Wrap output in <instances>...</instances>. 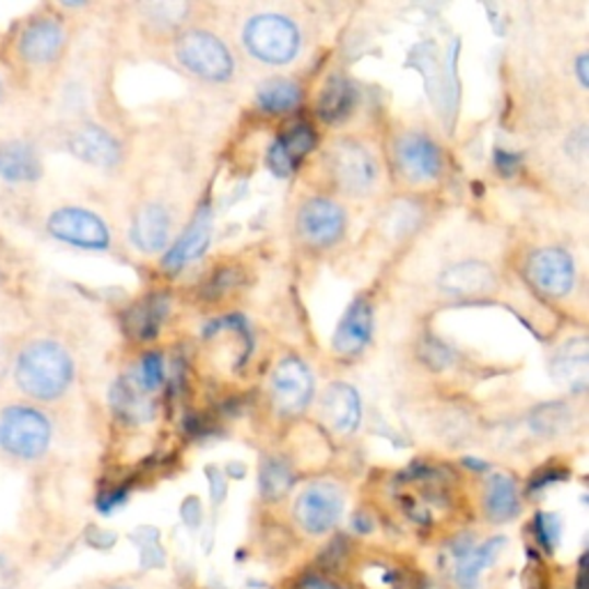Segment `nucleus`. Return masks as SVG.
Instances as JSON below:
<instances>
[{
    "label": "nucleus",
    "instance_id": "1",
    "mask_svg": "<svg viewBox=\"0 0 589 589\" xmlns=\"http://www.w3.org/2000/svg\"><path fill=\"white\" fill-rule=\"evenodd\" d=\"M72 376V357L54 341H35L26 345L16 362L19 387L39 401L58 399L70 387Z\"/></svg>",
    "mask_w": 589,
    "mask_h": 589
},
{
    "label": "nucleus",
    "instance_id": "2",
    "mask_svg": "<svg viewBox=\"0 0 589 589\" xmlns=\"http://www.w3.org/2000/svg\"><path fill=\"white\" fill-rule=\"evenodd\" d=\"M51 440L49 420L35 408L12 405L0 414V447L8 453L33 461L47 451Z\"/></svg>",
    "mask_w": 589,
    "mask_h": 589
},
{
    "label": "nucleus",
    "instance_id": "3",
    "mask_svg": "<svg viewBox=\"0 0 589 589\" xmlns=\"http://www.w3.org/2000/svg\"><path fill=\"white\" fill-rule=\"evenodd\" d=\"M247 49L268 64H286L299 51V31L288 16L258 14L245 28Z\"/></svg>",
    "mask_w": 589,
    "mask_h": 589
},
{
    "label": "nucleus",
    "instance_id": "4",
    "mask_svg": "<svg viewBox=\"0 0 589 589\" xmlns=\"http://www.w3.org/2000/svg\"><path fill=\"white\" fill-rule=\"evenodd\" d=\"M178 58L187 70L208 81H226L233 74V56L220 37L189 31L178 39Z\"/></svg>",
    "mask_w": 589,
    "mask_h": 589
},
{
    "label": "nucleus",
    "instance_id": "5",
    "mask_svg": "<svg viewBox=\"0 0 589 589\" xmlns=\"http://www.w3.org/2000/svg\"><path fill=\"white\" fill-rule=\"evenodd\" d=\"M332 176L347 193H368L378 182V162L355 141H339L330 152Z\"/></svg>",
    "mask_w": 589,
    "mask_h": 589
},
{
    "label": "nucleus",
    "instance_id": "6",
    "mask_svg": "<svg viewBox=\"0 0 589 589\" xmlns=\"http://www.w3.org/2000/svg\"><path fill=\"white\" fill-rule=\"evenodd\" d=\"M272 401L281 414H299L307 410L314 397V376L309 366L297 357L279 362L272 380Z\"/></svg>",
    "mask_w": 589,
    "mask_h": 589
},
{
    "label": "nucleus",
    "instance_id": "7",
    "mask_svg": "<svg viewBox=\"0 0 589 589\" xmlns=\"http://www.w3.org/2000/svg\"><path fill=\"white\" fill-rule=\"evenodd\" d=\"M397 166L408 182L426 185L440 178L443 152L428 137L408 132L397 141Z\"/></svg>",
    "mask_w": 589,
    "mask_h": 589
},
{
    "label": "nucleus",
    "instance_id": "8",
    "mask_svg": "<svg viewBox=\"0 0 589 589\" xmlns=\"http://www.w3.org/2000/svg\"><path fill=\"white\" fill-rule=\"evenodd\" d=\"M49 233L60 239L83 249H106L108 228L97 214L81 208H62L49 216Z\"/></svg>",
    "mask_w": 589,
    "mask_h": 589
},
{
    "label": "nucleus",
    "instance_id": "9",
    "mask_svg": "<svg viewBox=\"0 0 589 589\" xmlns=\"http://www.w3.org/2000/svg\"><path fill=\"white\" fill-rule=\"evenodd\" d=\"M299 235L314 247H330L339 243L345 231V212L330 199H311L297 214Z\"/></svg>",
    "mask_w": 589,
    "mask_h": 589
},
{
    "label": "nucleus",
    "instance_id": "10",
    "mask_svg": "<svg viewBox=\"0 0 589 589\" xmlns=\"http://www.w3.org/2000/svg\"><path fill=\"white\" fill-rule=\"evenodd\" d=\"M343 514V495L332 484H314L297 499L295 516L299 526L311 532L322 534L332 530Z\"/></svg>",
    "mask_w": 589,
    "mask_h": 589
},
{
    "label": "nucleus",
    "instance_id": "11",
    "mask_svg": "<svg viewBox=\"0 0 589 589\" xmlns=\"http://www.w3.org/2000/svg\"><path fill=\"white\" fill-rule=\"evenodd\" d=\"M530 279L534 286L551 295V297H564L574 291L576 283V268L574 258L562 249H541L530 260Z\"/></svg>",
    "mask_w": 589,
    "mask_h": 589
},
{
    "label": "nucleus",
    "instance_id": "12",
    "mask_svg": "<svg viewBox=\"0 0 589 589\" xmlns=\"http://www.w3.org/2000/svg\"><path fill=\"white\" fill-rule=\"evenodd\" d=\"M322 417L337 433H355L362 422V401L357 389L334 382L322 394Z\"/></svg>",
    "mask_w": 589,
    "mask_h": 589
},
{
    "label": "nucleus",
    "instance_id": "13",
    "mask_svg": "<svg viewBox=\"0 0 589 589\" xmlns=\"http://www.w3.org/2000/svg\"><path fill=\"white\" fill-rule=\"evenodd\" d=\"M70 148L81 162L99 168H111L120 162L118 141L108 134L106 129L95 125H85L76 129L70 139Z\"/></svg>",
    "mask_w": 589,
    "mask_h": 589
},
{
    "label": "nucleus",
    "instance_id": "14",
    "mask_svg": "<svg viewBox=\"0 0 589 589\" xmlns=\"http://www.w3.org/2000/svg\"><path fill=\"white\" fill-rule=\"evenodd\" d=\"M440 286L445 293L456 297L484 295L495 286V272L482 260H463V263H456L443 272Z\"/></svg>",
    "mask_w": 589,
    "mask_h": 589
},
{
    "label": "nucleus",
    "instance_id": "15",
    "mask_svg": "<svg viewBox=\"0 0 589 589\" xmlns=\"http://www.w3.org/2000/svg\"><path fill=\"white\" fill-rule=\"evenodd\" d=\"M64 45V31L54 19H37L19 39V51L31 62H51Z\"/></svg>",
    "mask_w": 589,
    "mask_h": 589
},
{
    "label": "nucleus",
    "instance_id": "16",
    "mask_svg": "<svg viewBox=\"0 0 589 589\" xmlns=\"http://www.w3.org/2000/svg\"><path fill=\"white\" fill-rule=\"evenodd\" d=\"M370 327H374V314H370V304L366 299H355L351 309L345 311L343 320L337 327L334 334V351L339 355H357L364 351V345L370 339Z\"/></svg>",
    "mask_w": 589,
    "mask_h": 589
},
{
    "label": "nucleus",
    "instance_id": "17",
    "mask_svg": "<svg viewBox=\"0 0 589 589\" xmlns=\"http://www.w3.org/2000/svg\"><path fill=\"white\" fill-rule=\"evenodd\" d=\"M316 145V137L307 125H299L281 134L270 148V166L276 176L286 178L309 155Z\"/></svg>",
    "mask_w": 589,
    "mask_h": 589
},
{
    "label": "nucleus",
    "instance_id": "18",
    "mask_svg": "<svg viewBox=\"0 0 589 589\" xmlns=\"http://www.w3.org/2000/svg\"><path fill=\"white\" fill-rule=\"evenodd\" d=\"M210 231H212V222H210V212L203 210L199 216H196L193 224L187 228V233L178 239L176 245L170 247V251L164 258V270L176 274L182 268H187L191 260L199 258L210 243Z\"/></svg>",
    "mask_w": 589,
    "mask_h": 589
},
{
    "label": "nucleus",
    "instance_id": "19",
    "mask_svg": "<svg viewBox=\"0 0 589 589\" xmlns=\"http://www.w3.org/2000/svg\"><path fill=\"white\" fill-rule=\"evenodd\" d=\"M168 228H170V220H168L166 208L160 203H148L137 214L134 226H132V239L143 254H155L164 249L168 239Z\"/></svg>",
    "mask_w": 589,
    "mask_h": 589
},
{
    "label": "nucleus",
    "instance_id": "20",
    "mask_svg": "<svg viewBox=\"0 0 589 589\" xmlns=\"http://www.w3.org/2000/svg\"><path fill=\"white\" fill-rule=\"evenodd\" d=\"M39 160L31 145L19 141L0 145V176L8 182H33L39 178Z\"/></svg>",
    "mask_w": 589,
    "mask_h": 589
},
{
    "label": "nucleus",
    "instance_id": "21",
    "mask_svg": "<svg viewBox=\"0 0 589 589\" xmlns=\"http://www.w3.org/2000/svg\"><path fill=\"white\" fill-rule=\"evenodd\" d=\"M357 102V93L351 85V81H345L343 76H334L327 81L325 91L318 99V116L325 122H341L353 114Z\"/></svg>",
    "mask_w": 589,
    "mask_h": 589
},
{
    "label": "nucleus",
    "instance_id": "22",
    "mask_svg": "<svg viewBox=\"0 0 589 589\" xmlns=\"http://www.w3.org/2000/svg\"><path fill=\"white\" fill-rule=\"evenodd\" d=\"M555 374L562 382L576 389H585L587 385V341L578 339L564 345L555 360Z\"/></svg>",
    "mask_w": 589,
    "mask_h": 589
},
{
    "label": "nucleus",
    "instance_id": "23",
    "mask_svg": "<svg viewBox=\"0 0 589 589\" xmlns=\"http://www.w3.org/2000/svg\"><path fill=\"white\" fill-rule=\"evenodd\" d=\"M502 545H505V539H491L482 545V549H476L468 553L466 557H461V562H458V572H456L458 585L466 589H474L479 582V576H482L493 564V559L502 551Z\"/></svg>",
    "mask_w": 589,
    "mask_h": 589
},
{
    "label": "nucleus",
    "instance_id": "24",
    "mask_svg": "<svg viewBox=\"0 0 589 589\" xmlns=\"http://www.w3.org/2000/svg\"><path fill=\"white\" fill-rule=\"evenodd\" d=\"M299 85L293 81H268L266 85H260L256 102L268 114H288L299 104Z\"/></svg>",
    "mask_w": 589,
    "mask_h": 589
},
{
    "label": "nucleus",
    "instance_id": "25",
    "mask_svg": "<svg viewBox=\"0 0 589 589\" xmlns=\"http://www.w3.org/2000/svg\"><path fill=\"white\" fill-rule=\"evenodd\" d=\"M486 511L493 520H509L518 511V493L509 476L497 474L491 479L486 493Z\"/></svg>",
    "mask_w": 589,
    "mask_h": 589
},
{
    "label": "nucleus",
    "instance_id": "26",
    "mask_svg": "<svg viewBox=\"0 0 589 589\" xmlns=\"http://www.w3.org/2000/svg\"><path fill=\"white\" fill-rule=\"evenodd\" d=\"M166 309H168V302L160 295H152L150 299L139 304V307L132 311V316H129V322H132L137 337L141 339L155 337L160 332L162 320L166 318Z\"/></svg>",
    "mask_w": 589,
    "mask_h": 589
},
{
    "label": "nucleus",
    "instance_id": "27",
    "mask_svg": "<svg viewBox=\"0 0 589 589\" xmlns=\"http://www.w3.org/2000/svg\"><path fill=\"white\" fill-rule=\"evenodd\" d=\"M141 387L129 382H118L111 391V403L116 412L127 422H143L150 414V403L141 397Z\"/></svg>",
    "mask_w": 589,
    "mask_h": 589
},
{
    "label": "nucleus",
    "instance_id": "28",
    "mask_svg": "<svg viewBox=\"0 0 589 589\" xmlns=\"http://www.w3.org/2000/svg\"><path fill=\"white\" fill-rule=\"evenodd\" d=\"M293 484V474L283 463H268L263 468V474H260V488H263V495L270 499H276L281 495H286Z\"/></svg>",
    "mask_w": 589,
    "mask_h": 589
},
{
    "label": "nucleus",
    "instance_id": "29",
    "mask_svg": "<svg viewBox=\"0 0 589 589\" xmlns=\"http://www.w3.org/2000/svg\"><path fill=\"white\" fill-rule=\"evenodd\" d=\"M164 380V360L160 353H148L141 364H139V376H137V385L143 391H152L157 389Z\"/></svg>",
    "mask_w": 589,
    "mask_h": 589
},
{
    "label": "nucleus",
    "instance_id": "30",
    "mask_svg": "<svg viewBox=\"0 0 589 589\" xmlns=\"http://www.w3.org/2000/svg\"><path fill=\"white\" fill-rule=\"evenodd\" d=\"M537 534H539V541L545 545V549L553 551L557 541H559V520L551 514H541L537 518Z\"/></svg>",
    "mask_w": 589,
    "mask_h": 589
},
{
    "label": "nucleus",
    "instance_id": "31",
    "mask_svg": "<svg viewBox=\"0 0 589 589\" xmlns=\"http://www.w3.org/2000/svg\"><path fill=\"white\" fill-rule=\"evenodd\" d=\"M495 162H497L499 170H505V173H514V170H516V164H518V157L509 155V152H502V150H497V152H495Z\"/></svg>",
    "mask_w": 589,
    "mask_h": 589
},
{
    "label": "nucleus",
    "instance_id": "32",
    "mask_svg": "<svg viewBox=\"0 0 589 589\" xmlns=\"http://www.w3.org/2000/svg\"><path fill=\"white\" fill-rule=\"evenodd\" d=\"M299 589H339V587H334L332 582H327L322 578H307Z\"/></svg>",
    "mask_w": 589,
    "mask_h": 589
},
{
    "label": "nucleus",
    "instance_id": "33",
    "mask_svg": "<svg viewBox=\"0 0 589 589\" xmlns=\"http://www.w3.org/2000/svg\"><path fill=\"white\" fill-rule=\"evenodd\" d=\"M578 79H580V83L582 85H587V56L585 54H580V58H578Z\"/></svg>",
    "mask_w": 589,
    "mask_h": 589
},
{
    "label": "nucleus",
    "instance_id": "34",
    "mask_svg": "<svg viewBox=\"0 0 589 589\" xmlns=\"http://www.w3.org/2000/svg\"><path fill=\"white\" fill-rule=\"evenodd\" d=\"M5 368H8V351H5V345L0 343V378L5 376Z\"/></svg>",
    "mask_w": 589,
    "mask_h": 589
}]
</instances>
